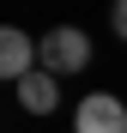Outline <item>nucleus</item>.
I'll list each match as a JSON object with an SVG mask.
<instances>
[{
    "label": "nucleus",
    "instance_id": "1",
    "mask_svg": "<svg viewBox=\"0 0 127 133\" xmlns=\"http://www.w3.org/2000/svg\"><path fill=\"white\" fill-rule=\"evenodd\" d=\"M36 66H42V73H55V79L85 73V66H91V36H85L79 24H55V30H42V36H36Z\"/></svg>",
    "mask_w": 127,
    "mask_h": 133
},
{
    "label": "nucleus",
    "instance_id": "2",
    "mask_svg": "<svg viewBox=\"0 0 127 133\" xmlns=\"http://www.w3.org/2000/svg\"><path fill=\"white\" fill-rule=\"evenodd\" d=\"M73 133H127V103L109 91H91L73 109Z\"/></svg>",
    "mask_w": 127,
    "mask_h": 133
},
{
    "label": "nucleus",
    "instance_id": "3",
    "mask_svg": "<svg viewBox=\"0 0 127 133\" xmlns=\"http://www.w3.org/2000/svg\"><path fill=\"white\" fill-rule=\"evenodd\" d=\"M0 73H6L12 85L36 73V42L18 30V24H6V30H0Z\"/></svg>",
    "mask_w": 127,
    "mask_h": 133
},
{
    "label": "nucleus",
    "instance_id": "4",
    "mask_svg": "<svg viewBox=\"0 0 127 133\" xmlns=\"http://www.w3.org/2000/svg\"><path fill=\"white\" fill-rule=\"evenodd\" d=\"M12 91H18V103H24L30 115H55V109H61V79H55V73H42V66H36L30 79H18Z\"/></svg>",
    "mask_w": 127,
    "mask_h": 133
},
{
    "label": "nucleus",
    "instance_id": "5",
    "mask_svg": "<svg viewBox=\"0 0 127 133\" xmlns=\"http://www.w3.org/2000/svg\"><path fill=\"white\" fill-rule=\"evenodd\" d=\"M109 30L127 42V0H115V6H109Z\"/></svg>",
    "mask_w": 127,
    "mask_h": 133
}]
</instances>
